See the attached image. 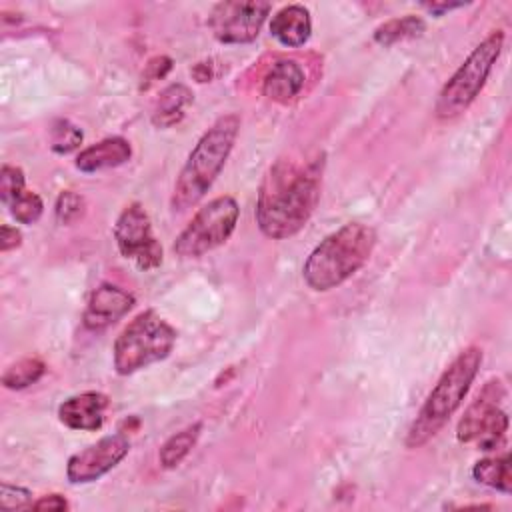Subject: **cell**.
Wrapping results in <instances>:
<instances>
[{"instance_id": "6da1fadb", "label": "cell", "mask_w": 512, "mask_h": 512, "mask_svg": "<svg viewBox=\"0 0 512 512\" xmlns=\"http://www.w3.org/2000/svg\"><path fill=\"white\" fill-rule=\"evenodd\" d=\"M322 160H276L262 180L256 200V224L272 240L298 234L320 200Z\"/></svg>"}, {"instance_id": "7a4b0ae2", "label": "cell", "mask_w": 512, "mask_h": 512, "mask_svg": "<svg viewBox=\"0 0 512 512\" xmlns=\"http://www.w3.org/2000/svg\"><path fill=\"white\" fill-rule=\"evenodd\" d=\"M240 132V116L230 112L220 116L194 144L184 162L172 190L170 206L174 212H186L196 206L222 172L236 136Z\"/></svg>"}, {"instance_id": "3957f363", "label": "cell", "mask_w": 512, "mask_h": 512, "mask_svg": "<svg viewBox=\"0 0 512 512\" xmlns=\"http://www.w3.org/2000/svg\"><path fill=\"white\" fill-rule=\"evenodd\" d=\"M374 246L376 230L372 226L348 222L316 244L302 266V278L316 292L338 288L370 260Z\"/></svg>"}, {"instance_id": "277c9868", "label": "cell", "mask_w": 512, "mask_h": 512, "mask_svg": "<svg viewBox=\"0 0 512 512\" xmlns=\"http://www.w3.org/2000/svg\"><path fill=\"white\" fill-rule=\"evenodd\" d=\"M482 364V350L478 346H468L462 350L450 366L442 372L430 394L426 396L418 416L408 428L406 446L420 448L450 420V416L464 402L478 370Z\"/></svg>"}, {"instance_id": "5b68a950", "label": "cell", "mask_w": 512, "mask_h": 512, "mask_svg": "<svg viewBox=\"0 0 512 512\" xmlns=\"http://www.w3.org/2000/svg\"><path fill=\"white\" fill-rule=\"evenodd\" d=\"M176 344V330L154 310L140 312L114 340V370L120 376L134 374L164 360Z\"/></svg>"}, {"instance_id": "8992f818", "label": "cell", "mask_w": 512, "mask_h": 512, "mask_svg": "<svg viewBox=\"0 0 512 512\" xmlns=\"http://www.w3.org/2000/svg\"><path fill=\"white\" fill-rule=\"evenodd\" d=\"M504 46V32L496 30L488 34L460 64V68L442 86L434 104V114L440 120H452L466 112L470 104L480 96L492 66L496 64Z\"/></svg>"}, {"instance_id": "52a82bcc", "label": "cell", "mask_w": 512, "mask_h": 512, "mask_svg": "<svg viewBox=\"0 0 512 512\" xmlns=\"http://www.w3.org/2000/svg\"><path fill=\"white\" fill-rule=\"evenodd\" d=\"M240 216L232 196H218L204 204L174 240V252L182 258H198L222 246L234 232Z\"/></svg>"}, {"instance_id": "ba28073f", "label": "cell", "mask_w": 512, "mask_h": 512, "mask_svg": "<svg viewBox=\"0 0 512 512\" xmlns=\"http://www.w3.org/2000/svg\"><path fill=\"white\" fill-rule=\"evenodd\" d=\"M502 396L504 388L500 380H490L460 418L456 426L458 442H476L482 450H494L504 440L508 430V416L500 408Z\"/></svg>"}, {"instance_id": "9c48e42d", "label": "cell", "mask_w": 512, "mask_h": 512, "mask_svg": "<svg viewBox=\"0 0 512 512\" xmlns=\"http://www.w3.org/2000/svg\"><path fill=\"white\" fill-rule=\"evenodd\" d=\"M114 240L118 252L140 270L148 272L162 264V244L156 240L150 216L140 202H132L120 212L114 224Z\"/></svg>"}, {"instance_id": "30bf717a", "label": "cell", "mask_w": 512, "mask_h": 512, "mask_svg": "<svg viewBox=\"0 0 512 512\" xmlns=\"http://www.w3.org/2000/svg\"><path fill=\"white\" fill-rule=\"evenodd\" d=\"M268 14V2H220L210 14V28L224 44H246L258 38Z\"/></svg>"}, {"instance_id": "8fae6325", "label": "cell", "mask_w": 512, "mask_h": 512, "mask_svg": "<svg viewBox=\"0 0 512 512\" xmlns=\"http://www.w3.org/2000/svg\"><path fill=\"white\" fill-rule=\"evenodd\" d=\"M130 452V440L124 434H110L94 444L78 450L68 458L66 476L72 484L94 482L114 466H118Z\"/></svg>"}, {"instance_id": "7c38bea8", "label": "cell", "mask_w": 512, "mask_h": 512, "mask_svg": "<svg viewBox=\"0 0 512 512\" xmlns=\"http://www.w3.org/2000/svg\"><path fill=\"white\" fill-rule=\"evenodd\" d=\"M134 302L136 300L128 290L104 282L90 294L82 322L88 330H104L118 322L122 316H126L132 310Z\"/></svg>"}, {"instance_id": "4fadbf2b", "label": "cell", "mask_w": 512, "mask_h": 512, "mask_svg": "<svg viewBox=\"0 0 512 512\" xmlns=\"http://www.w3.org/2000/svg\"><path fill=\"white\" fill-rule=\"evenodd\" d=\"M108 408V396L102 392H82L66 398L58 406V418L70 430L96 432L104 424V410Z\"/></svg>"}, {"instance_id": "5bb4252c", "label": "cell", "mask_w": 512, "mask_h": 512, "mask_svg": "<svg viewBox=\"0 0 512 512\" xmlns=\"http://www.w3.org/2000/svg\"><path fill=\"white\" fill-rule=\"evenodd\" d=\"M130 156H132L130 142L122 136H110L84 148L76 156V168L84 174H92L98 170L122 166L130 160Z\"/></svg>"}, {"instance_id": "9a60e30c", "label": "cell", "mask_w": 512, "mask_h": 512, "mask_svg": "<svg viewBox=\"0 0 512 512\" xmlns=\"http://www.w3.org/2000/svg\"><path fill=\"white\" fill-rule=\"evenodd\" d=\"M304 86V70L296 60H278L262 80V94L278 104L292 102Z\"/></svg>"}, {"instance_id": "2e32d148", "label": "cell", "mask_w": 512, "mask_h": 512, "mask_svg": "<svg viewBox=\"0 0 512 512\" xmlns=\"http://www.w3.org/2000/svg\"><path fill=\"white\" fill-rule=\"evenodd\" d=\"M312 32L310 12L302 4H290L280 8L270 20V34L288 48L304 46Z\"/></svg>"}, {"instance_id": "e0dca14e", "label": "cell", "mask_w": 512, "mask_h": 512, "mask_svg": "<svg viewBox=\"0 0 512 512\" xmlns=\"http://www.w3.org/2000/svg\"><path fill=\"white\" fill-rule=\"evenodd\" d=\"M192 102V92L184 84H172L162 90L154 112L152 124L158 128H168L178 124L184 118V108Z\"/></svg>"}, {"instance_id": "ac0fdd59", "label": "cell", "mask_w": 512, "mask_h": 512, "mask_svg": "<svg viewBox=\"0 0 512 512\" xmlns=\"http://www.w3.org/2000/svg\"><path fill=\"white\" fill-rule=\"evenodd\" d=\"M472 476L476 482L490 486L508 494L512 490V474H510V454L502 456H488L474 464Z\"/></svg>"}, {"instance_id": "d6986e66", "label": "cell", "mask_w": 512, "mask_h": 512, "mask_svg": "<svg viewBox=\"0 0 512 512\" xmlns=\"http://www.w3.org/2000/svg\"><path fill=\"white\" fill-rule=\"evenodd\" d=\"M200 430H202V424L200 422H194L186 428H182L180 432L172 434L160 448L158 452V460H160V466L166 468V470H172L176 468L188 454L190 450L196 446L198 438H200Z\"/></svg>"}, {"instance_id": "ffe728a7", "label": "cell", "mask_w": 512, "mask_h": 512, "mask_svg": "<svg viewBox=\"0 0 512 512\" xmlns=\"http://www.w3.org/2000/svg\"><path fill=\"white\" fill-rule=\"evenodd\" d=\"M424 28H426V24L422 18H418L414 14H406L402 18H392V20L384 22L382 26H378L374 30V40L382 46H392L396 42L420 36L424 32Z\"/></svg>"}, {"instance_id": "44dd1931", "label": "cell", "mask_w": 512, "mask_h": 512, "mask_svg": "<svg viewBox=\"0 0 512 512\" xmlns=\"http://www.w3.org/2000/svg\"><path fill=\"white\" fill-rule=\"evenodd\" d=\"M46 372V364L40 358H20L10 364L2 374V384L8 390H22L36 384Z\"/></svg>"}, {"instance_id": "7402d4cb", "label": "cell", "mask_w": 512, "mask_h": 512, "mask_svg": "<svg viewBox=\"0 0 512 512\" xmlns=\"http://www.w3.org/2000/svg\"><path fill=\"white\" fill-rule=\"evenodd\" d=\"M82 138H84L82 130L64 118L54 120V124L50 128V148L58 154H68V152L76 150L80 146Z\"/></svg>"}, {"instance_id": "603a6c76", "label": "cell", "mask_w": 512, "mask_h": 512, "mask_svg": "<svg viewBox=\"0 0 512 512\" xmlns=\"http://www.w3.org/2000/svg\"><path fill=\"white\" fill-rule=\"evenodd\" d=\"M8 210L12 214V218L18 224H34L38 222V218L42 216L44 210V202L36 192L26 190L24 194H20L14 202L8 204Z\"/></svg>"}, {"instance_id": "cb8c5ba5", "label": "cell", "mask_w": 512, "mask_h": 512, "mask_svg": "<svg viewBox=\"0 0 512 512\" xmlns=\"http://www.w3.org/2000/svg\"><path fill=\"white\" fill-rule=\"evenodd\" d=\"M26 192V178L22 168L12 166V164H4L0 170V198L2 202L8 206L10 202H14L20 194Z\"/></svg>"}, {"instance_id": "d4e9b609", "label": "cell", "mask_w": 512, "mask_h": 512, "mask_svg": "<svg viewBox=\"0 0 512 512\" xmlns=\"http://www.w3.org/2000/svg\"><path fill=\"white\" fill-rule=\"evenodd\" d=\"M84 208H86V202L80 194H76L74 190H64L56 200L54 214L60 224L68 226V224H74L78 218H82Z\"/></svg>"}, {"instance_id": "484cf974", "label": "cell", "mask_w": 512, "mask_h": 512, "mask_svg": "<svg viewBox=\"0 0 512 512\" xmlns=\"http://www.w3.org/2000/svg\"><path fill=\"white\" fill-rule=\"evenodd\" d=\"M0 506L6 512L20 510V508H30L32 506V492L22 488V486L2 482L0 484Z\"/></svg>"}, {"instance_id": "4316f807", "label": "cell", "mask_w": 512, "mask_h": 512, "mask_svg": "<svg viewBox=\"0 0 512 512\" xmlns=\"http://www.w3.org/2000/svg\"><path fill=\"white\" fill-rule=\"evenodd\" d=\"M170 68H172V60L168 56H154L152 60H148L142 74V88H148L156 80L164 78L170 72Z\"/></svg>"}, {"instance_id": "83f0119b", "label": "cell", "mask_w": 512, "mask_h": 512, "mask_svg": "<svg viewBox=\"0 0 512 512\" xmlns=\"http://www.w3.org/2000/svg\"><path fill=\"white\" fill-rule=\"evenodd\" d=\"M70 504L64 496L60 494H48V496H40L38 500L32 502L30 510H68Z\"/></svg>"}, {"instance_id": "f1b7e54d", "label": "cell", "mask_w": 512, "mask_h": 512, "mask_svg": "<svg viewBox=\"0 0 512 512\" xmlns=\"http://www.w3.org/2000/svg\"><path fill=\"white\" fill-rule=\"evenodd\" d=\"M22 242V234L16 226H10V224H2L0 228V250L2 252H8L12 248H18Z\"/></svg>"}, {"instance_id": "f546056e", "label": "cell", "mask_w": 512, "mask_h": 512, "mask_svg": "<svg viewBox=\"0 0 512 512\" xmlns=\"http://www.w3.org/2000/svg\"><path fill=\"white\" fill-rule=\"evenodd\" d=\"M430 14H436V16H440V14H444V12H450V10H454V8H460L462 4L458 2V4H446V2H432V4H422Z\"/></svg>"}]
</instances>
